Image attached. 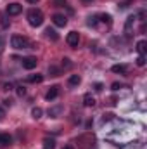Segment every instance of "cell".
Masks as SVG:
<instances>
[{
    "label": "cell",
    "instance_id": "6da1fadb",
    "mask_svg": "<svg viewBox=\"0 0 147 149\" xmlns=\"http://www.w3.org/2000/svg\"><path fill=\"white\" fill-rule=\"evenodd\" d=\"M28 23L33 26V28H38L43 24V12L40 9H31L28 12Z\"/></svg>",
    "mask_w": 147,
    "mask_h": 149
},
{
    "label": "cell",
    "instance_id": "7a4b0ae2",
    "mask_svg": "<svg viewBox=\"0 0 147 149\" xmlns=\"http://www.w3.org/2000/svg\"><path fill=\"white\" fill-rule=\"evenodd\" d=\"M10 45H12L16 50H21V49H28V47H30V42L24 37H21V35H14V37L10 38Z\"/></svg>",
    "mask_w": 147,
    "mask_h": 149
},
{
    "label": "cell",
    "instance_id": "3957f363",
    "mask_svg": "<svg viewBox=\"0 0 147 149\" xmlns=\"http://www.w3.org/2000/svg\"><path fill=\"white\" fill-rule=\"evenodd\" d=\"M66 42H68L69 47H78V43H80V35H78L76 31H71V33H68Z\"/></svg>",
    "mask_w": 147,
    "mask_h": 149
},
{
    "label": "cell",
    "instance_id": "277c9868",
    "mask_svg": "<svg viewBox=\"0 0 147 149\" xmlns=\"http://www.w3.org/2000/svg\"><path fill=\"white\" fill-rule=\"evenodd\" d=\"M21 10H23V5H21V3H16V2H14V3H9V5H7V14H9V16H17Z\"/></svg>",
    "mask_w": 147,
    "mask_h": 149
},
{
    "label": "cell",
    "instance_id": "5b68a950",
    "mask_svg": "<svg viewBox=\"0 0 147 149\" xmlns=\"http://www.w3.org/2000/svg\"><path fill=\"white\" fill-rule=\"evenodd\" d=\"M52 21H54V24L59 26V28H64V26L68 24L66 16H62V14H54V16H52Z\"/></svg>",
    "mask_w": 147,
    "mask_h": 149
},
{
    "label": "cell",
    "instance_id": "8992f818",
    "mask_svg": "<svg viewBox=\"0 0 147 149\" xmlns=\"http://www.w3.org/2000/svg\"><path fill=\"white\" fill-rule=\"evenodd\" d=\"M37 57H33V56H30V57H26V59H23V68L24 70H33V68H37Z\"/></svg>",
    "mask_w": 147,
    "mask_h": 149
},
{
    "label": "cell",
    "instance_id": "52a82bcc",
    "mask_svg": "<svg viewBox=\"0 0 147 149\" xmlns=\"http://www.w3.org/2000/svg\"><path fill=\"white\" fill-rule=\"evenodd\" d=\"M59 88H61L59 85H54V87H50V88H49V92L45 94V99H47V101H54V99L59 95Z\"/></svg>",
    "mask_w": 147,
    "mask_h": 149
},
{
    "label": "cell",
    "instance_id": "ba28073f",
    "mask_svg": "<svg viewBox=\"0 0 147 149\" xmlns=\"http://www.w3.org/2000/svg\"><path fill=\"white\" fill-rule=\"evenodd\" d=\"M83 104H85L87 108L95 106V97H94L92 94H85V97H83Z\"/></svg>",
    "mask_w": 147,
    "mask_h": 149
},
{
    "label": "cell",
    "instance_id": "9c48e42d",
    "mask_svg": "<svg viewBox=\"0 0 147 149\" xmlns=\"http://www.w3.org/2000/svg\"><path fill=\"white\" fill-rule=\"evenodd\" d=\"M12 142V137L9 134H0V148H5Z\"/></svg>",
    "mask_w": 147,
    "mask_h": 149
},
{
    "label": "cell",
    "instance_id": "30bf717a",
    "mask_svg": "<svg viewBox=\"0 0 147 149\" xmlns=\"http://www.w3.org/2000/svg\"><path fill=\"white\" fill-rule=\"evenodd\" d=\"M137 50H139L140 56H146V52H147V42L146 40H140V42L137 43Z\"/></svg>",
    "mask_w": 147,
    "mask_h": 149
},
{
    "label": "cell",
    "instance_id": "8fae6325",
    "mask_svg": "<svg viewBox=\"0 0 147 149\" xmlns=\"http://www.w3.org/2000/svg\"><path fill=\"white\" fill-rule=\"evenodd\" d=\"M55 148V141L50 139V137H45L43 139V149H54Z\"/></svg>",
    "mask_w": 147,
    "mask_h": 149
},
{
    "label": "cell",
    "instance_id": "7c38bea8",
    "mask_svg": "<svg viewBox=\"0 0 147 149\" xmlns=\"http://www.w3.org/2000/svg\"><path fill=\"white\" fill-rule=\"evenodd\" d=\"M45 35H47V38H50V40H59V35H57V31L55 30H52V28H47L45 30Z\"/></svg>",
    "mask_w": 147,
    "mask_h": 149
},
{
    "label": "cell",
    "instance_id": "4fadbf2b",
    "mask_svg": "<svg viewBox=\"0 0 147 149\" xmlns=\"http://www.w3.org/2000/svg\"><path fill=\"white\" fill-rule=\"evenodd\" d=\"M111 70H112V73H119V74L126 73V66L125 64H114Z\"/></svg>",
    "mask_w": 147,
    "mask_h": 149
},
{
    "label": "cell",
    "instance_id": "5bb4252c",
    "mask_svg": "<svg viewBox=\"0 0 147 149\" xmlns=\"http://www.w3.org/2000/svg\"><path fill=\"white\" fill-rule=\"evenodd\" d=\"M61 111H62L61 106H57V108H50V109H49V116H50V118H57V116L61 114Z\"/></svg>",
    "mask_w": 147,
    "mask_h": 149
},
{
    "label": "cell",
    "instance_id": "9a60e30c",
    "mask_svg": "<svg viewBox=\"0 0 147 149\" xmlns=\"http://www.w3.org/2000/svg\"><path fill=\"white\" fill-rule=\"evenodd\" d=\"M68 81H69V85H71V87H76V85H80V81H81V78H80L78 74H71Z\"/></svg>",
    "mask_w": 147,
    "mask_h": 149
},
{
    "label": "cell",
    "instance_id": "2e32d148",
    "mask_svg": "<svg viewBox=\"0 0 147 149\" xmlns=\"http://www.w3.org/2000/svg\"><path fill=\"white\" fill-rule=\"evenodd\" d=\"M133 21H135V17H133V16H130V17L126 19V24H125V31H126V33H130V31H132V26H133Z\"/></svg>",
    "mask_w": 147,
    "mask_h": 149
},
{
    "label": "cell",
    "instance_id": "e0dca14e",
    "mask_svg": "<svg viewBox=\"0 0 147 149\" xmlns=\"http://www.w3.org/2000/svg\"><path fill=\"white\" fill-rule=\"evenodd\" d=\"M28 81H30V83H40V81H43V76H42V74H31V76L28 78Z\"/></svg>",
    "mask_w": 147,
    "mask_h": 149
},
{
    "label": "cell",
    "instance_id": "ac0fdd59",
    "mask_svg": "<svg viewBox=\"0 0 147 149\" xmlns=\"http://www.w3.org/2000/svg\"><path fill=\"white\" fill-rule=\"evenodd\" d=\"M42 114H43V111H42V108H33V109H31V116H33L35 120H38V118H42Z\"/></svg>",
    "mask_w": 147,
    "mask_h": 149
},
{
    "label": "cell",
    "instance_id": "d6986e66",
    "mask_svg": "<svg viewBox=\"0 0 147 149\" xmlns=\"http://www.w3.org/2000/svg\"><path fill=\"white\" fill-rule=\"evenodd\" d=\"M49 73H50V76H59V68H55V66H49Z\"/></svg>",
    "mask_w": 147,
    "mask_h": 149
},
{
    "label": "cell",
    "instance_id": "ffe728a7",
    "mask_svg": "<svg viewBox=\"0 0 147 149\" xmlns=\"http://www.w3.org/2000/svg\"><path fill=\"white\" fill-rule=\"evenodd\" d=\"M16 92H17V95H19V97H23V95L26 94V88H24L23 85H19V87H16Z\"/></svg>",
    "mask_w": 147,
    "mask_h": 149
},
{
    "label": "cell",
    "instance_id": "44dd1931",
    "mask_svg": "<svg viewBox=\"0 0 147 149\" xmlns=\"http://www.w3.org/2000/svg\"><path fill=\"white\" fill-rule=\"evenodd\" d=\"M137 66H140V68L146 66V57H144V56H139V57H137Z\"/></svg>",
    "mask_w": 147,
    "mask_h": 149
},
{
    "label": "cell",
    "instance_id": "7402d4cb",
    "mask_svg": "<svg viewBox=\"0 0 147 149\" xmlns=\"http://www.w3.org/2000/svg\"><path fill=\"white\" fill-rule=\"evenodd\" d=\"M54 5H57V7H68V2L66 0H54Z\"/></svg>",
    "mask_w": 147,
    "mask_h": 149
},
{
    "label": "cell",
    "instance_id": "603a6c76",
    "mask_svg": "<svg viewBox=\"0 0 147 149\" xmlns=\"http://www.w3.org/2000/svg\"><path fill=\"white\" fill-rule=\"evenodd\" d=\"M101 17H102V21H104V23H107V24H111V16H107V14H102Z\"/></svg>",
    "mask_w": 147,
    "mask_h": 149
},
{
    "label": "cell",
    "instance_id": "cb8c5ba5",
    "mask_svg": "<svg viewBox=\"0 0 147 149\" xmlns=\"http://www.w3.org/2000/svg\"><path fill=\"white\" fill-rule=\"evenodd\" d=\"M88 24L90 26H95L97 24V17H88Z\"/></svg>",
    "mask_w": 147,
    "mask_h": 149
},
{
    "label": "cell",
    "instance_id": "d4e9b609",
    "mask_svg": "<svg viewBox=\"0 0 147 149\" xmlns=\"http://www.w3.org/2000/svg\"><path fill=\"white\" fill-rule=\"evenodd\" d=\"M62 66H66V68H69V66H71V63H69V59H68V57H64V59H62Z\"/></svg>",
    "mask_w": 147,
    "mask_h": 149
},
{
    "label": "cell",
    "instance_id": "484cf974",
    "mask_svg": "<svg viewBox=\"0 0 147 149\" xmlns=\"http://www.w3.org/2000/svg\"><path fill=\"white\" fill-rule=\"evenodd\" d=\"M111 88H112V90H119V88H121V85H119L118 81H114V83L111 85Z\"/></svg>",
    "mask_w": 147,
    "mask_h": 149
},
{
    "label": "cell",
    "instance_id": "4316f807",
    "mask_svg": "<svg viewBox=\"0 0 147 149\" xmlns=\"http://www.w3.org/2000/svg\"><path fill=\"white\" fill-rule=\"evenodd\" d=\"M95 90L97 92H102V83H95Z\"/></svg>",
    "mask_w": 147,
    "mask_h": 149
},
{
    "label": "cell",
    "instance_id": "83f0119b",
    "mask_svg": "<svg viewBox=\"0 0 147 149\" xmlns=\"http://www.w3.org/2000/svg\"><path fill=\"white\" fill-rule=\"evenodd\" d=\"M3 116H5V111H3V108H2V106H0V121H2V120H3Z\"/></svg>",
    "mask_w": 147,
    "mask_h": 149
},
{
    "label": "cell",
    "instance_id": "f1b7e54d",
    "mask_svg": "<svg viewBox=\"0 0 147 149\" xmlns=\"http://www.w3.org/2000/svg\"><path fill=\"white\" fill-rule=\"evenodd\" d=\"M10 88H12V85H10V83H5V85H3V90H10Z\"/></svg>",
    "mask_w": 147,
    "mask_h": 149
},
{
    "label": "cell",
    "instance_id": "f546056e",
    "mask_svg": "<svg viewBox=\"0 0 147 149\" xmlns=\"http://www.w3.org/2000/svg\"><path fill=\"white\" fill-rule=\"evenodd\" d=\"M3 104H5V106H10V104H12V101H10V99H5V101H3Z\"/></svg>",
    "mask_w": 147,
    "mask_h": 149
},
{
    "label": "cell",
    "instance_id": "4dcf8cb0",
    "mask_svg": "<svg viewBox=\"0 0 147 149\" xmlns=\"http://www.w3.org/2000/svg\"><path fill=\"white\" fill-rule=\"evenodd\" d=\"M26 2H30V3H37L38 0H26Z\"/></svg>",
    "mask_w": 147,
    "mask_h": 149
},
{
    "label": "cell",
    "instance_id": "1f68e13d",
    "mask_svg": "<svg viewBox=\"0 0 147 149\" xmlns=\"http://www.w3.org/2000/svg\"><path fill=\"white\" fill-rule=\"evenodd\" d=\"M62 149H74V148H73V146H64Z\"/></svg>",
    "mask_w": 147,
    "mask_h": 149
},
{
    "label": "cell",
    "instance_id": "d6a6232c",
    "mask_svg": "<svg viewBox=\"0 0 147 149\" xmlns=\"http://www.w3.org/2000/svg\"><path fill=\"white\" fill-rule=\"evenodd\" d=\"M83 2H92V0H83Z\"/></svg>",
    "mask_w": 147,
    "mask_h": 149
}]
</instances>
